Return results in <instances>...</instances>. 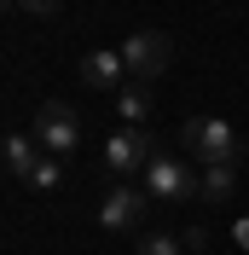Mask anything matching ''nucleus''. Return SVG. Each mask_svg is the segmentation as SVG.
<instances>
[{"label":"nucleus","mask_w":249,"mask_h":255,"mask_svg":"<svg viewBox=\"0 0 249 255\" xmlns=\"http://www.w3.org/2000/svg\"><path fill=\"white\" fill-rule=\"evenodd\" d=\"M64 186V157H41L29 174V191H58Z\"/></svg>","instance_id":"9b49d317"},{"label":"nucleus","mask_w":249,"mask_h":255,"mask_svg":"<svg viewBox=\"0 0 249 255\" xmlns=\"http://www.w3.org/2000/svg\"><path fill=\"white\" fill-rule=\"evenodd\" d=\"M156 157V145H151V133L145 128H122V133H110V145H105V168H110V180H133V174H145V162Z\"/></svg>","instance_id":"39448f33"},{"label":"nucleus","mask_w":249,"mask_h":255,"mask_svg":"<svg viewBox=\"0 0 249 255\" xmlns=\"http://www.w3.org/2000/svg\"><path fill=\"white\" fill-rule=\"evenodd\" d=\"M232 186H238L232 162H215V168L197 174V197H203V203H232Z\"/></svg>","instance_id":"1a4fd4ad"},{"label":"nucleus","mask_w":249,"mask_h":255,"mask_svg":"<svg viewBox=\"0 0 249 255\" xmlns=\"http://www.w3.org/2000/svg\"><path fill=\"white\" fill-rule=\"evenodd\" d=\"M191 255H203V250H191Z\"/></svg>","instance_id":"4468645a"},{"label":"nucleus","mask_w":249,"mask_h":255,"mask_svg":"<svg viewBox=\"0 0 249 255\" xmlns=\"http://www.w3.org/2000/svg\"><path fill=\"white\" fill-rule=\"evenodd\" d=\"M180 145H186V157H197L203 168H215V162H232L244 157V139H238L232 122H220V116H191L186 128H180Z\"/></svg>","instance_id":"f257e3e1"},{"label":"nucleus","mask_w":249,"mask_h":255,"mask_svg":"<svg viewBox=\"0 0 249 255\" xmlns=\"http://www.w3.org/2000/svg\"><path fill=\"white\" fill-rule=\"evenodd\" d=\"M145 191H151V203H186V197H197V174L186 168V157L156 151L145 162Z\"/></svg>","instance_id":"20e7f679"},{"label":"nucleus","mask_w":249,"mask_h":255,"mask_svg":"<svg viewBox=\"0 0 249 255\" xmlns=\"http://www.w3.org/2000/svg\"><path fill=\"white\" fill-rule=\"evenodd\" d=\"M116 111L127 116V128H139L145 116H151V87H145V81H127L122 93H116Z\"/></svg>","instance_id":"9d476101"},{"label":"nucleus","mask_w":249,"mask_h":255,"mask_svg":"<svg viewBox=\"0 0 249 255\" xmlns=\"http://www.w3.org/2000/svg\"><path fill=\"white\" fill-rule=\"evenodd\" d=\"M81 81H87V87H99V93H122V87H127V64H122V52H116V47L87 52V58H81Z\"/></svg>","instance_id":"0eeeda50"},{"label":"nucleus","mask_w":249,"mask_h":255,"mask_svg":"<svg viewBox=\"0 0 249 255\" xmlns=\"http://www.w3.org/2000/svg\"><path fill=\"white\" fill-rule=\"evenodd\" d=\"M35 145H29V133H23V128H12V133H6V174L12 180H23V186H29V174H35Z\"/></svg>","instance_id":"6e6552de"},{"label":"nucleus","mask_w":249,"mask_h":255,"mask_svg":"<svg viewBox=\"0 0 249 255\" xmlns=\"http://www.w3.org/2000/svg\"><path fill=\"white\" fill-rule=\"evenodd\" d=\"M12 12H23V17H58L64 0H12Z\"/></svg>","instance_id":"f8f14e48"},{"label":"nucleus","mask_w":249,"mask_h":255,"mask_svg":"<svg viewBox=\"0 0 249 255\" xmlns=\"http://www.w3.org/2000/svg\"><path fill=\"white\" fill-rule=\"evenodd\" d=\"M139 255H180V244H174L168 232H156V238H145V244H139Z\"/></svg>","instance_id":"ddd939ff"},{"label":"nucleus","mask_w":249,"mask_h":255,"mask_svg":"<svg viewBox=\"0 0 249 255\" xmlns=\"http://www.w3.org/2000/svg\"><path fill=\"white\" fill-rule=\"evenodd\" d=\"M116 52H122V64H127V81H145V87L174 70V41L162 29H133Z\"/></svg>","instance_id":"f03ea898"},{"label":"nucleus","mask_w":249,"mask_h":255,"mask_svg":"<svg viewBox=\"0 0 249 255\" xmlns=\"http://www.w3.org/2000/svg\"><path fill=\"white\" fill-rule=\"evenodd\" d=\"M145 209H151V191H139L133 180H116L105 191V203H99V226L105 232H133L145 221Z\"/></svg>","instance_id":"423d86ee"},{"label":"nucleus","mask_w":249,"mask_h":255,"mask_svg":"<svg viewBox=\"0 0 249 255\" xmlns=\"http://www.w3.org/2000/svg\"><path fill=\"white\" fill-rule=\"evenodd\" d=\"M35 145L47 151V157H76L81 151V116L64 105V99H47L41 111H35Z\"/></svg>","instance_id":"7ed1b4c3"}]
</instances>
